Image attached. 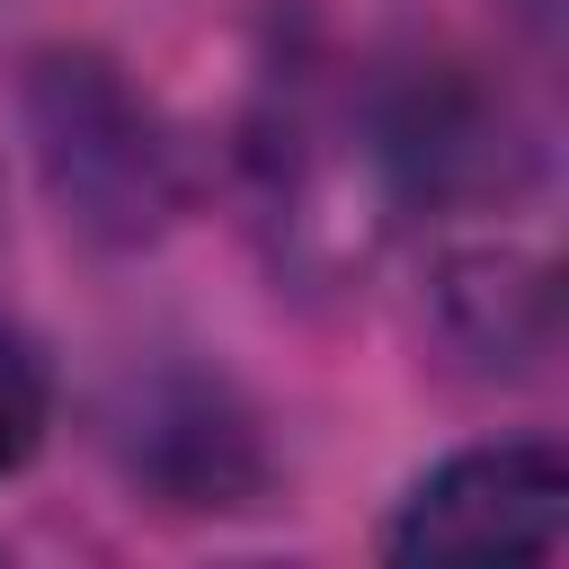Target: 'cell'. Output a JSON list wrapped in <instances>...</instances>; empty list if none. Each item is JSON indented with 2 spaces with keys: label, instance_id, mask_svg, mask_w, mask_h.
Returning <instances> with one entry per match:
<instances>
[{
  "label": "cell",
  "instance_id": "cell-1",
  "mask_svg": "<svg viewBox=\"0 0 569 569\" xmlns=\"http://www.w3.org/2000/svg\"><path fill=\"white\" fill-rule=\"evenodd\" d=\"M27 142L53 213L89 249H151L187 213V151L107 53L27 62Z\"/></svg>",
  "mask_w": 569,
  "mask_h": 569
},
{
  "label": "cell",
  "instance_id": "cell-2",
  "mask_svg": "<svg viewBox=\"0 0 569 569\" xmlns=\"http://www.w3.org/2000/svg\"><path fill=\"white\" fill-rule=\"evenodd\" d=\"M356 116L391 204H507L542 169L533 116L471 62H418Z\"/></svg>",
  "mask_w": 569,
  "mask_h": 569
},
{
  "label": "cell",
  "instance_id": "cell-3",
  "mask_svg": "<svg viewBox=\"0 0 569 569\" xmlns=\"http://www.w3.org/2000/svg\"><path fill=\"white\" fill-rule=\"evenodd\" d=\"M107 436H116L124 480L178 516H240V507H267V489H276V453H267L249 400L196 365L142 373L116 400Z\"/></svg>",
  "mask_w": 569,
  "mask_h": 569
},
{
  "label": "cell",
  "instance_id": "cell-4",
  "mask_svg": "<svg viewBox=\"0 0 569 569\" xmlns=\"http://www.w3.org/2000/svg\"><path fill=\"white\" fill-rule=\"evenodd\" d=\"M569 462L551 436H498L445 453L382 525L391 560H560Z\"/></svg>",
  "mask_w": 569,
  "mask_h": 569
},
{
  "label": "cell",
  "instance_id": "cell-5",
  "mask_svg": "<svg viewBox=\"0 0 569 569\" xmlns=\"http://www.w3.org/2000/svg\"><path fill=\"white\" fill-rule=\"evenodd\" d=\"M436 302V338L462 373L480 382H533L560 347V284L533 249L498 240V249H453L427 284Z\"/></svg>",
  "mask_w": 569,
  "mask_h": 569
},
{
  "label": "cell",
  "instance_id": "cell-6",
  "mask_svg": "<svg viewBox=\"0 0 569 569\" xmlns=\"http://www.w3.org/2000/svg\"><path fill=\"white\" fill-rule=\"evenodd\" d=\"M44 436H53V373L18 329H0V480H18L44 453Z\"/></svg>",
  "mask_w": 569,
  "mask_h": 569
}]
</instances>
